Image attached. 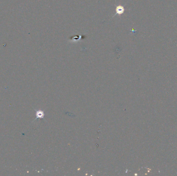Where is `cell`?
Returning <instances> with one entry per match:
<instances>
[{
	"instance_id": "6da1fadb",
	"label": "cell",
	"mask_w": 177,
	"mask_h": 176,
	"mask_svg": "<svg viewBox=\"0 0 177 176\" xmlns=\"http://www.w3.org/2000/svg\"><path fill=\"white\" fill-rule=\"evenodd\" d=\"M116 10V14H118V15H122L124 13V11H125L124 8L122 5H119V6H117Z\"/></svg>"
},
{
	"instance_id": "7a4b0ae2",
	"label": "cell",
	"mask_w": 177,
	"mask_h": 176,
	"mask_svg": "<svg viewBox=\"0 0 177 176\" xmlns=\"http://www.w3.org/2000/svg\"><path fill=\"white\" fill-rule=\"evenodd\" d=\"M44 114V112L42 111H37L36 112V116H37V118H42L43 117Z\"/></svg>"
}]
</instances>
